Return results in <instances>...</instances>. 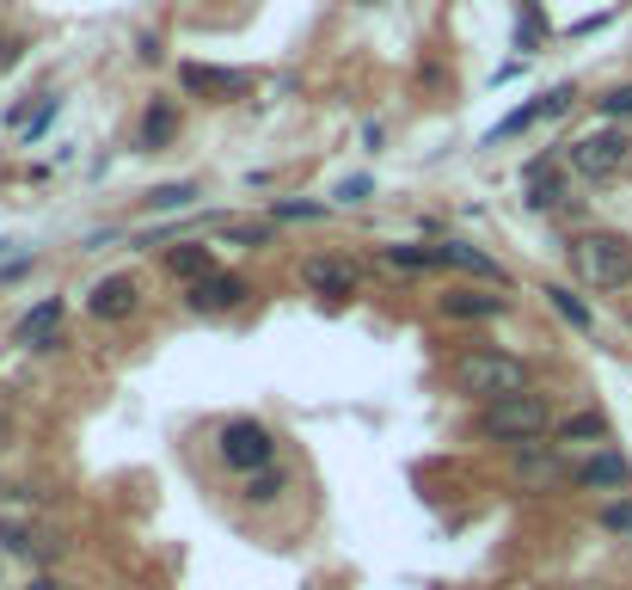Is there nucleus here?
I'll return each instance as SVG.
<instances>
[{
    "label": "nucleus",
    "mask_w": 632,
    "mask_h": 590,
    "mask_svg": "<svg viewBox=\"0 0 632 590\" xmlns=\"http://www.w3.org/2000/svg\"><path fill=\"white\" fill-rule=\"evenodd\" d=\"M381 264L387 271H424L436 259H430V247H381Z\"/></svg>",
    "instance_id": "obj_21"
},
{
    "label": "nucleus",
    "mask_w": 632,
    "mask_h": 590,
    "mask_svg": "<svg viewBox=\"0 0 632 590\" xmlns=\"http://www.w3.org/2000/svg\"><path fill=\"white\" fill-rule=\"evenodd\" d=\"M87 308H93V320H129V314L141 308V295L129 277H105L87 290Z\"/></svg>",
    "instance_id": "obj_11"
},
{
    "label": "nucleus",
    "mask_w": 632,
    "mask_h": 590,
    "mask_svg": "<svg viewBox=\"0 0 632 590\" xmlns=\"http://www.w3.org/2000/svg\"><path fill=\"white\" fill-rule=\"evenodd\" d=\"M240 302H246V283L228 277V271L191 283V308H197V314H228V308H240Z\"/></svg>",
    "instance_id": "obj_13"
},
{
    "label": "nucleus",
    "mask_w": 632,
    "mask_h": 590,
    "mask_svg": "<svg viewBox=\"0 0 632 590\" xmlns=\"http://www.w3.org/2000/svg\"><path fill=\"white\" fill-rule=\"evenodd\" d=\"M601 111H608V117H632V87H614V93L608 99H596Z\"/></svg>",
    "instance_id": "obj_25"
},
{
    "label": "nucleus",
    "mask_w": 632,
    "mask_h": 590,
    "mask_svg": "<svg viewBox=\"0 0 632 590\" xmlns=\"http://www.w3.org/2000/svg\"><path fill=\"white\" fill-rule=\"evenodd\" d=\"M185 93H203L216 99V105H228V99H246L252 93V75L246 68H209V63H185Z\"/></svg>",
    "instance_id": "obj_7"
},
{
    "label": "nucleus",
    "mask_w": 632,
    "mask_h": 590,
    "mask_svg": "<svg viewBox=\"0 0 632 590\" xmlns=\"http://www.w3.org/2000/svg\"><path fill=\"white\" fill-rule=\"evenodd\" d=\"M565 160H571V172H584V179H614L632 160V136L627 129H589V136L571 141Z\"/></svg>",
    "instance_id": "obj_4"
},
{
    "label": "nucleus",
    "mask_w": 632,
    "mask_h": 590,
    "mask_svg": "<svg viewBox=\"0 0 632 590\" xmlns=\"http://www.w3.org/2000/svg\"><path fill=\"white\" fill-rule=\"evenodd\" d=\"M601 529H614V535H632V504H608V511H601Z\"/></svg>",
    "instance_id": "obj_24"
},
{
    "label": "nucleus",
    "mask_w": 632,
    "mask_h": 590,
    "mask_svg": "<svg viewBox=\"0 0 632 590\" xmlns=\"http://www.w3.org/2000/svg\"><path fill=\"white\" fill-rule=\"evenodd\" d=\"M363 197H369V179H363V172L338 185V203H363Z\"/></svg>",
    "instance_id": "obj_27"
},
{
    "label": "nucleus",
    "mask_w": 632,
    "mask_h": 590,
    "mask_svg": "<svg viewBox=\"0 0 632 590\" xmlns=\"http://www.w3.org/2000/svg\"><path fill=\"white\" fill-rule=\"evenodd\" d=\"M577 486H589V492H627L632 486V467H627V455H614V450H596L577 474H571Z\"/></svg>",
    "instance_id": "obj_10"
},
{
    "label": "nucleus",
    "mask_w": 632,
    "mask_h": 590,
    "mask_svg": "<svg viewBox=\"0 0 632 590\" xmlns=\"http://www.w3.org/2000/svg\"><path fill=\"white\" fill-rule=\"evenodd\" d=\"M166 271H172V277H185V283H203V277H216V252L203 247V240H191V247H172V252H166Z\"/></svg>",
    "instance_id": "obj_16"
},
{
    "label": "nucleus",
    "mask_w": 632,
    "mask_h": 590,
    "mask_svg": "<svg viewBox=\"0 0 632 590\" xmlns=\"http://www.w3.org/2000/svg\"><path fill=\"white\" fill-rule=\"evenodd\" d=\"M277 216L283 222H313V216H325L320 203H277Z\"/></svg>",
    "instance_id": "obj_26"
},
{
    "label": "nucleus",
    "mask_w": 632,
    "mask_h": 590,
    "mask_svg": "<svg viewBox=\"0 0 632 590\" xmlns=\"http://www.w3.org/2000/svg\"><path fill=\"white\" fill-rule=\"evenodd\" d=\"M246 498H252V504H271V498H283V474H277V467H258V474H246Z\"/></svg>",
    "instance_id": "obj_22"
},
{
    "label": "nucleus",
    "mask_w": 632,
    "mask_h": 590,
    "mask_svg": "<svg viewBox=\"0 0 632 590\" xmlns=\"http://www.w3.org/2000/svg\"><path fill=\"white\" fill-rule=\"evenodd\" d=\"M448 375H455V388L473 394V400H509V394H528V363L509 358V351H497V344H467L461 358L448 363Z\"/></svg>",
    "instance_id": "obj_1"
},
{
    "label": "nucleus",
    "mask_w": 632,
    "mask_h": 590,
    "mask_svg": "<svg viewBox=\"0 0 632 590\" xmlns=\"http://www.w3.org/2000/svg\"><path fill=\"white\" fill-rule=\"evenodd\" d=\"M571 99H577V87H553V93L528 99V105H522V111H509V117H504V124H497V129H492V136H485V141H492V148H497V141L522 136V129H535V124H553V117H565V111H571Z\"/></svg>",
    "instance_id": "obj_6"
},
{
    "label": "nucleus",
    "mask_w": 632,
    "mask_h": 590,
    "mask_svg": "<svg viewBox=\"0 0 632 590\" xmlns=\"http://www.w3.org/2000/svg\"><path fill=\"white\" fill-rule=\"evenodd\" d=\"M0 63H13V49H7V44H0Z\"/></svg>",
    "instance_id": "obj_29"
},
{
    "label": "nucleus",
    "mask_w": 632,
    "mask_h": 590,
    "mask_svg": "<svg viewBox=\"0 0 632 590\" xmlns=\"http://www.w3.org/2000/svg\"><path fill=\"white\" fill-rule=\"evenodd\" d=\"M62 332V302H37L32 314H19L13 327V344H25V351H44L49 339Z\"/></svg>",
    "instance_id": "obj_14"
},
{
    "label": "nucleus",
    "mask_w": 632,
    "mask_h": 590,
    "mask_svg": "<svg viewBox=\"0 0 632 590\" xmlns=\"http://www.w3.org/2000/svg\"><path fill=\"white\" fill-rule=\"evenodd\" d=\"M25 590H62V585H49V578H37V585H25Z\"/></svg>",
    "instance_id": "obj_28"
},
{
    "label": "nucleus",
    "mask_w": 632,
    "mask_h": 590,
    "mask_svg": "<svg viewBox=\"0 0 632 590\" xmlns=\"http://www.w3.org/2000/svg\"><path fill=\"white\" fill-rule=\"evenodd\" d=\"M485 436H497V443H516V450H528L535 436L553 431V406L540 400V394H509V400H492L485 406V424H479Z\"/></svg>",
    "instance_id": "obj_3"
},
{
    "label": "nucleus",
    "mask_w": 632,
    "mask_h": 590,
    "mask_svg": "<svg viewBox=\"0 0 632 590\" xmlns=\"http://www.w3.org/2000/svg\"><path fill=\"white\" fill-rule=\"evenodd\" d=\"M559 436H565V443H589V436H608V419H601V412H577V419H565L559 424Z\"/></svg>",
    "instance_id": "obj_20"
},
{
    "label": "nucleus",
    "mask_w": 632,
    "mask_h": 590,
    "mask_svg": "<svg viewBox=\"0 0 632 590\" xmlns=\"http://www.w3.org/2000/svg\"><path fill=\"white\" fill-rule=\"evenodd\" d=\"M191 197H197V185H191V179H179V185H154V191H148V203H154V209H185Z\"/></svg>",
    "instance_id": "obj_23"
},
{
    "label": "nucleus",
    "mask_w": 632,
    "mask_h": 590,
    "mask_svg": "<svg viewBox=\"0 0 632 590\" xmlns=\"http://www.w3.org/2000/svg\"><path fill=\"white\" fill-rule=\"evenodd\" d=\"M559 203H565V179L547 160H535L528 167V209H559Z\"/></svg>",
    "instance_id": "obj_17"
},
{
    "label": "nucleus",
    "mask_w": 632,
    "mask_h": 590,
    "mask_svg": "<svg viewBox=\"0 0 632 590\" xmlns=\"http://www.w3.org/2000/svg\"><path fill=\"white\" fill-rule=\"evenodd\" d=\"M430 259L436 264H461V271H473V277H492L497 290L509 283V271L492 259V252H479V247H467V240H443V247H430Z\"/></svg>",
    "instance_id": "obj_12"
},
{
    "label": "nucleus",
    "mask_w": 632,
    "mask_h": 590,
    "mask_svg": "<svg viewBox=\"0 0 632 590\" xmlns=\"http://www.w3.org/2000/svg\"><path fill=\"white\" fill-rule=\"evenodd\" d=\"M577 467L565 462L559 450H540V443H528L522 455H516V486H528V492H553V486H565Z\"/></svg>",
    "instance_id": "obj_8"
},
{
    "label": "nucleus",
    "mask_w": 632,
    "mask_h": 590,
    "mask_svg": "<svg viewBox=\"0 0 632 590\" xmlns=\"http://www.w3.org/2000/svg\"><path fill=\"white\" fill-rule=\"evenodd\" d=\"M547 302H553V308L565 314V320H571L577 332H589V327H596V320H589V308H584V295H571L565 283H547Z\"/></svg>",
    "instance_id": "obj_19"
},
{
    "label": "nucleus",
    "mask_w": 632,
    "mask_h": 590,
    "mask_svg": "<svg viewBox=\"0 0 632 590\" xmlns=\"http://www.w3.org/2000/svg\"><path fill=\"white\" fill-rule=\"evenodd\" d=\"M172 136H179V111H172V105H148V117H141V148H166Z\"/></svg>",
    "instance_id": "obj_18"
},
{
    "label": "nucleus",
    "mask_w": 632,
    "mask_h": 590,
    "mask_svg": "<svg viewBox=\"0 0 632 590\" xmlns=\"http://www.w3.org/2000/svg\"><path fill=\"white\" fill-rule=\"evenodd\" d=\"M221 462L240 467V474H258V467H271V455H277V443H271V431H264L258 419H233L228 431H221Z\"/></svg>",
    "instance_id": "obj_5"
},
{
    "label": "nucleus",
    "mask_w": 632,
    "mask_h": 590,
    "mask_svg": "<svg viewBox=\"0 0 632 590\" xmlns=\"http://www.w3.org/2000/svg\"><path fill=\"white\" fill-rule=\"evenodd\" d=\"M0 247H7V240H0Z\"/></svg>",
    "instance_id": "obj_30"
},
{
    "label": "nucleus",
    "mask_w": 632,
    "mask_h": 590,
    "mask_svg": "<svg viewBox=\"0 0 632 590\" xmlns=\"http://www.w3.org/2000/svg\"><path fill=\"white\" fill-rule=\"evenodd\" d=\"M571 271L577 283L589 290H627L632 283V240L627 234H608V228H589L571 240Z\"/></svg>",
    "instance_id": "obj_2"
},
{
    "label": "nucleus",
    "mask_w": 632,
    "mask_h": 590,
    "mask_svg": "<svg viewBox=\"0 0 632 590\" xmlns=\"http://www.w3.org/2000/svg\"><path fill=\"white\" fill-rule=\"evenodd\" d=\"M301 283H308L313 295H332V302H338V295H351L356 283H363V271H356V259H308L301 264Z\"/></svg>",
    "instance_id": "obj_9"
},
{
    "label": "nucleus",
    "mask_w": 632,
    "mask_h": 590,
    "mask_svg": "<svg viewBox=\"0 0 632 590\" xmlns=\"http://www.w3.org/2000/svg\"><path fill=\"white\" fill-rule=\"evenodd\" d=\"M443 314H448V320H497V314H504V295H485V290H448V295H443Z\"/></svg>",
    "instance_id": "obj_15"
}]
</instances>
